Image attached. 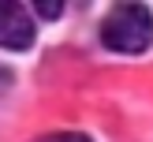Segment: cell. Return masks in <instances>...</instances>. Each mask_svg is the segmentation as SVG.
<instances>
[{
    "instance_id": "obj_1",
    "label": "cell",
    "mask_w": 153,
    "mask_h": 142,
    "mask_svg": "<svg viewBox=\"0 0 153 142\" xmlns=\"http://www.w3.org/2000/svg\"><path fill=\"white\" fill-rule=\"evenodd\" d=\"M101 41L112 52H142L153 41V15L142 4H116L101 22Z\"/></svg>"
},
{
    "instance_id": "obj_2",
    "label": "cell",
    "mask_w": 153,
    "mask_h": 142,
    "mask_svg": "<svg viewBox=\"0 0 153 142\" xmlns=\"http://www.w3.org/2000/svg\"><path fill=\"white\" fill-rule=\"evenodd\" d=\"M34 19L22 4H0V49H30L34 45Z\"/></svg>"
},
{
    "instance_id": "obj_3",
    "label": "cell",
    "mask_w": 153,
    "mask_h": 142,
    "mask_svg": "<svg viewBox=\"0 0 153 142\" xmlns=\"http://www.w3.org/2000/svg\"><path fill=\"white\" fill-rule=\"evenodd\" d=\"M37 142H94L90 135H79V131H56V135H45Z\"/></svg>"
},
{
    "instance_id": "obj_4",
    "label": "cell",
    "mask_w": 153,
    "mask_h": 142,
    "mask_svg": "<svg viewBox=\"0 0 153 142\" xmlns=\"http://www.w3.org/2000/svg\"><path fill=\"white\" fill-rule=\"evenodd\" d=\"M34 11H37V15H45V19H56V15L64 11V4H60V0H37Z\"/></svg>"
},
{
    "instance_id": "obj_5",
    "label": "cell",
    "mask_w": 153,
    "mask_h": 142,
    "mask_svg": "<svg viewBox=\"0 0 153 142\" xmlns=\"http://www.w3.org/2000/svg\"><path fill=\"white\" fill-rule=\"evenodd\" d=\"M7 82H11V71H7V67H0V90H7Z\"/></svg>"
}]
</instances>
